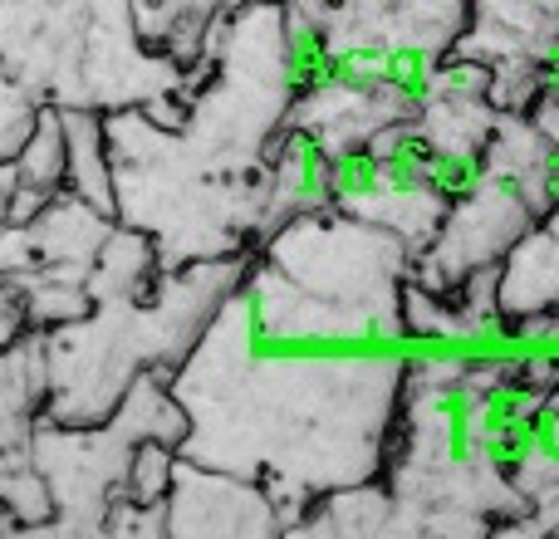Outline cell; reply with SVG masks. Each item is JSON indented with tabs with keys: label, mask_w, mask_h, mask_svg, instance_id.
Masks as SVG:
<instances>
[{
	"label": "cell",
	"mask_w": 559,
	"mask_h": 539,
	"mask_svg": "<svg viewBox=\"0 0 559 539\" xmlns=\"http://www.w3.org/2000/svg\"><path fill=\"white\" fill-rule=\"evenodd\" d=\"M251 255H212L157 270L143 299L88 304L79 319L39 328L45 348V417L49 422H104L143 368L173 373L202 338L216 309L241 285Z\"/></svg>",
	"instance_id": "6da1fadb"
},
{
	"label": "cell",
	"mask_w": 559,
	"mask_h": 539,
	"mask_svg": "<svg viewBox=\"0 0 559 539\" xmlns=\"http://www.w3.org/2000/svg\"><path fill=\"white\" fill-rule=\"evenodd\" d=\"M0 79L45 108H143L177 128L182 64L138 35L133 0H0Z\"/></svg>",
	"instance_id": "7a4b0ae2"
},
{
	"label": "cell",
	"mask_w": 559,
	"mask_h": 539,
	"mask_svg": "<svg viewBox=\"0 0 559 539\" xmlns=\"http://www.w3.org/2000/svg\"><path fill=\"white\" fill-rule=\"evenodd\" d=\"M45 422V348L39 328H25L0 348V505L15 515L20 535H39L49 520V495L39 481L29 446Z\"/></svg>",
	"instance_id": "3957f363"
},
{
	"label": "cell",
	"mask_w": 559,
	"mask_h": 539,
	"mask_svg": "<svg viewBox=\"0 0 559 539\" xmlns=\"http://www.w3.org/2000/svg\"><path fill=\"white\" fill-rule=\"evenodd\" d=\"M329 172H334V153H329L305 123L289 118V123L275 133L271 153H265L261 241L275 231V226L295 221V216L329 212Z\"/></svg>",
	"instance_id": "277c9868"
},
{
	"label": "cell",
	"mask_w": 559,
	"mask_h": 539,
	"mask_svg": "<svg viewBox=\"0 0 559 539\" xmlns=\"http://www.w3.org/2000/svg\"><path fill=\"white\" fill-rule=\"evenodd\" d=\"M157 245L147 231H138V226H123L114 221L104 236V245H98L94 265H88V299L94 304H108V299H143L147 289H153L157 279Z\"/></svg>",
	"instance_id": "5b68a950"
},
{
	"label": "cell",
	"mask_w": 559,
	"mask_h": 539,
	"mask_svg": "<svg viewBox=\"0 0 559 539\" xmlns=\"http://www.w3.org/2000/svg\"><path fill=\"white\" fill-rule=\"evenodd\" d=\"M59 123H64V187L74 196H84L88 206L114 216V167H108L104 113L59 108Z\"/></svg>",
	"instance_id": "8992f818"
},
{
	"label": "cell",
	"mask_w": 559,
	"mask_h": 539,
	"mask_svg": "<svg viewBox=\"0 0 559 539\" xmlns=\"http://www.w3.org/2000/svg\"><path fill=\"white\" fill-rule=\"evenodd\" d=\"M216 10H222V0H133L138 35L182 69L202 55Z\"/></svg>",
	"instance_id": "52a82bcc"
},
{
	"label": "cell",
	"mask_w": 559,
	"mask_h": 539,
	"mask_svg": "<svg viewBox=\"0 0 559 539\" xmlns=\"http://www.w3.org/2000/svg\"><path fill=\"white\" fill-rule=\"evenodd\" d=\"M15 167V182L25 192L55 196L64 187V123H59V108H39L29 137L20 143V153L10 157Z\"/></svg>",
	"instance_id": "ba28073f"
},
{
	"label": "cell",
	"mask_w": 559,
	"mask_h": 539,
	"mask_svg": "<svg viewBox=\"0 0 559 539\" xmlns=\"http://www.w3.org/2000/svg\"><path fill=\"white\" fill-rule=\"evenodd\" d=\"M177 446L173 442H157V436H143L128 456V476H123V495L138 505H163L167 491H173V476H177Z\"/></svg>",
	"instance_id": "9c48e42d"
},
{
	"label": "cell",
	"mask_w": 559,
	"mask_h": 539,
	"mask_svg": "<svg viewBox=\"0 0 559 539\" xmlns=\"http://www.w3.org/2000/svg\"><path fill=\"white\" fill-rule=\"evenodd\" d=\"M423 177L432 192L456 202V196H466L486 177V147H427Z\"/></svg>",
	"instance_id": "30bf717a"
},
{
	"label": "cell",
	"mask_w": 559,
	"mask_h": 539,
	"mask_svg": "<svg viewBox=\"0 0 559 539\" xmlns=\"http://www.w3.org/2000/svg\"><path fill=\"white\" fill-rule=\"evenodd\" d=\"M39 108H45V104H35V98H29L20 84L0 79V163H10V157L20 153V143L29 137Z\"/></svg>",
	"instance_id": "8fae6325"
},
{
	"label": "cell",
	"mask_w": 559,
	"mask_h": 539,
	"mask_svg": "<svg viewBox=\"0 0 559 539\" xmlns=\"http://www.w3.org/2000/svg\"><path fill=\"white\" fill-rule=\"evenodd\" d=\"M10 196H15V167L0 163V221L10 216Z\"/></svg>",
	"instance_id": "7c38bea8"
}]
</instances>
